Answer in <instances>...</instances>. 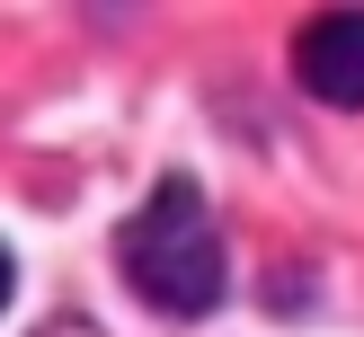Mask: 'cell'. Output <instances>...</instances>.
Here are the masks:
<instances>
[{
  "instance_id": "cell-2",
  "label": "cell",
  "mask_w": 364,
  "mask_h": 337,
  "mask_svg": "<svg viewBox=\"0 0 364 337\" xmlns=\"http://www.w3.org/2000/svg\"><path fill=\"white\" fill-rule=\"evenodd\" d=\"M294 71L320 106H364V9H329L302 27L294 45Z\"/></svg>"
},
{
  "instance_id": "cell-4",
  "label": "cell",
  "mask_w": 364,
  "mask_h": 337,
  "mask_svg": "<svg viewBox=\"0 0 364 337\" xmlns=\"http://www.w3.org/2000/svg\"><path fill=\"white\" fill-rule=\"evenodd\" d=\"M0 302H9V258H0Z\"/></svg>"
},
{
  "instance_id": "cell-1",
  "label": "cell",
  "mask_w": 364,
  "mask_h": 337,
  "mask_svg": "<svg viewBox=\"0 0 364 337\" xmlns=\"http://www.w3.org/2000/svg\"><path fill=\"white\" fill-rule=\"evenodd\" d=\"M116 266H124V284H134L151 311H169V319L213 311V302H223V231H213L205 195H196L187 177H160L151 204L116 231Z\"/></svg>"
},
{
  "instance_id": "cell-3",
  "label": "cell",
  "mask_w": 364,
  "mask_h": 337,
  "mask_svg": "<svg viewBox=\"0 0 364 337\" xmlns=\"http://www.w3.org/2000/svg\"><path fill=\"white\" fill-rule=\"evenodd\" d=\"M53 337H89V319H63V328H53Z\"/></svg>"
}]
</instances>
